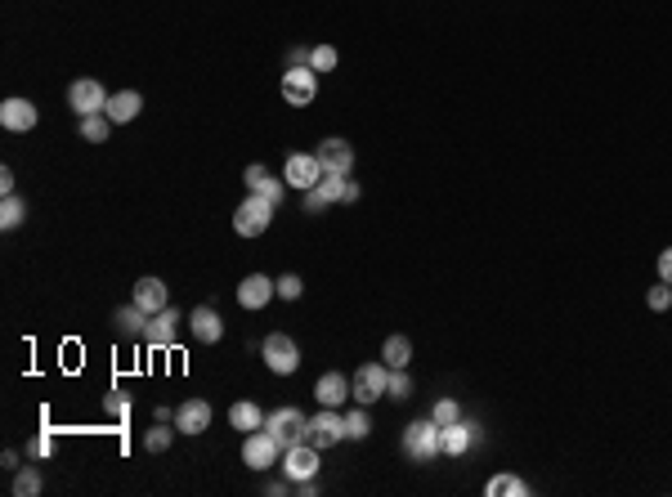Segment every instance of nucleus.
<instances>
[{
	"instance_id": "f704fd0d",
	"label": "nucleus",
	"mask_w": 672,
	"mask_h": 497,
	"mask_svg": "<svg viewBox=\"0 0 672 497\" xmlns=\"http://www.w3.org/2000/svg\"><path fill=\"white\" fill-rule=\"evenodd\" d=\"M336 46H314L310 50V67L314 72H332V67H336Z\"/></svg>"
},
{
	"instance_id": "72a5a7b5",
	"label": "nucleus",
	"mask_w": 672,
	"mask_h": 497,
	"mask_svg": "<svg viewBox=\"0 0 672 497\" xmlns=\"http://www.w3.org/2000/svg\"><path fill=\"white\" fill-rule=\"evenodd\" d=\"M175 435H180V431H166V421H157L153 431H149V435H144V448H149V452H166V448H171V440H175Z\"/></svg>"
},
{
	"instance_id": "7c9ffc66",
	"label": "nucleus",
	"mask_w": 672,
	"mask_h": 497,
	"mask_svg": "<svg viewBox=\"0 0 672 497\" xmlns=\"http://www.w3.org/2000/svg\"><path fill=\"white\" fill-rule=\"evenodd\" d=\"M430 421H435V426H453V421H462V403H458V399H435Z\"/></svg>"
},
{
	"instance_id": "cd10ccee",
	"label": "nucleus",
	"mask_w": 672,
	"mask_h": 497,
	"mask_svg": "<svg viewBox=\"0 0 672 497\" xmlns=\"http://www.w3.org/2000/svg\"><path fill=\"white\" fill-rule=\"evenodd\" d=\"M23 220H27V202H23L18 193H9V198L0 202V228H18Z\"/></svg>"
},
{
	"instance_id": "423d86ee",
	"label": "nucleus",
	"mask_w": 672,
	"mask_h": 497,
	"mask_svg": "<svg viewBox=\"0 0 672 497\" xmlns=\"http://www.w3.org/2000/svg\"><path fill=\"white\" fill-rule=\"evenodd\" d=\"M108 99H112V95H108L95 76H81V81L67 86V108L77 112V117H95V112H104Z\"/></svg>"
},
{
	"instance_id": "dca6fc26",
	"label": "nucleus",
	"mask_w": 672,
	"mask_h": 497,
	"mask_svg": "<svg viewBox=\"0 0 672 497\" xmlns=\"http://www.w3.org/2000/svg\"><path fill=\"white\" fill-rule=\"evenodd\" d=\"M36 121H41V112H36L32 99H5V104H0V126L14 130V135H27Z\"/></svg>"
},
{
	"instance_id": "aec40b11",
	"label": "nucleus",
	"mask_w": 672,
	"mask_h": 497,
	"mask_svg": "<svg viewBox=\"0 0 672 497\" xmlns=\"http://www.w3.org/2000/svg\"><path fill=\"white\" fill-rule=\"evenodd\" d=\"M243 184H247V193H260V198H269L274 207H283V184L269 175V166L252 162L247 166V175H243Z\"/></svg>"
},
{
	"instance_id": "c756f323",
	"label": "nucleus",
	"mask_w": 672,
	"mask_h": 497,
	"mask_svg": "<svg viewBox=\"0 0 672 497\" xmlns=\"http://www.w3.org/2000/svg\"><path fill=\"white\" fill-rule=\"evenodd\" d=\"M386 399H395V403H408V399H413V377H408V368H390Z\"/></svg>"
},
{
	"instance_id": "473e14b6",
	"label": "nucleus",
	"mask_w": 672,
	"mask_h": 497,
	"mask_svg": "<svg viewBox=\"0 0 672 497\" xmlns=\"http://www.w3.org/2000/svg\"><path fill=\"white\" fill-rule=\"evenodd\" d=\"M646 305H650L655 314H664V309H672V282H655V287L646 291Z\"/></svg>"
},
{
	"instance_id": "1a4fd4ad",
	"label": "nucleus",
	"mask_w": 672,
	"mask_h": 497,
	"mask_svg": "<svg viewBox=\"0 0 672 497\" xmlns=\"http://www.w3.org/2000/svg\"><path fill=\"white\" fill-rule=\"evenodd\" d=\"M404 452L413 457V462H430V457H439V426L426 417V421H413L408 431H404Z\"/></svg>"
},
{
	"instance_id": "a878e982",
	"label": "nucleus",
	"mask_w": 672,
	"mask_h": 497,
	"mask_svg": "<svg viewBox=\"0 0 672 497\" xmlns=\"http://www.w3.org/2000/svg\"><path fill=\"white\" fill-rule=\"evenodd\" d=\"M112 323H117L121 336H144V328H149V314L130 300V305H121V309H117V319H112Z\"/></svg>"
},
{
	"instance_id": "f8f14e48",
	"label": "nucleus",
	"mask_w": 672,
	"mask_h": 497,
	"mask_svg": "<svg viewBox=\"0 0 672 497\" xmlns=\"http://www.w3.org/2000/svg\"><path fill=\"white\" fill-rule=\"evenodd\" d=\"M314 153H318V162H323L327 175H350V170H355V148H350V139H341V135L323 139Z\"/></svg>"
},
{
	"instance_id": "b1692460",
	"label": "nucleus",
	"mask_w": 672,
	"mask_h": 497,
	"mask_svg": "<svg viewBox=\"0 0 672 497\" xmlns=\"http://www.w3.org/2000/svg\"><path fill=\"white\" fill-rule=\"evenodd\" d=\"M381 359H386V368H408L413 363V340L408 336H386L381 340Z\"/></svg>"
},
{
	"instance_id": "0eeeda50",
	"label": "nucleus",
	"mask_w": 672,
	"mask_h": 497,
	"mask_svg": "<svg viewBox=\"0 0 672 497\" xmlns=\"http://www.w3.org/2000/svg\"><path fill=\"white\" fill-rule=\"evenodd\" d=\"M278 452H283V443L274 440L264 426L252 431V435H243V462H247L252 471H269V466H278Z\"/></svg>"
},
{
	"instance_id": "58836bf2",
	"label": "nucleus",
	"mask_w": 672,
	"mask_h": 497,
	"mask_svg": "<svg viewBox=\"0 0 672 497\" xmlns=\"http://www.w3.org/2000/svg\"><path fill=\"white\" fill-rule=\"evenodd\" d=\"M104 408H108V412H112V417H121V412H126V399H121V394L112 390V394H108V399H104Z\"/></svg>"
},
{
	"instance_id": "5701e85b",
	"label": "nucleus",
	"mask_w": 672,
	"mask_h": 497,
	"mask_svg": "<svg viewBox=\"0 0 672 497\" xmlns=\"http://www.w3.org/2000/svg\"><path fill=\"white\" fill-rule=\"evenodd\" d=\"M229 426H233V431H243V435H252V431L264 426V412H260L252 399H243V403H233V408H229Z\"/></svg>"
},
{
	"instance_id": "9b49d317",
	"label": "nucleus",
	"mask_w": 672,
	"mask_h": 497,
	"mask_svg": "<svg viewBox=\"0 0 672 497\" xmlns=\"http://www.w3.org/2000/svg\"><path fill=\"white\" fill-rule=\"evenodd\" d=\"M323 175H327V170H323V162H318V153H292L287 166H283V179H287L292 188H301V193L314 188Z\"/></svg>"
},
{
	"instance_id": "a211bd4d",
	"label": "nucleus",
	"mask_w": 672,
	"mask_h": 497,
	"mask_svg": "<svg viewBox=\"0 0 672 497\" xmlns=\"http://www.w3.org/2000/svg\"><path fill=\"white\" fill-rule=\"evenodd\" d=\"M175 331H180V314H175V309L166 305L161 314H153V319H149V328H144V340H149L153 350H171V345H175Z\"/></svg>"
},
{
	"instance_id": "39448f33",
	"label": "nucleus",
	"mask_w": 672,
	"mask_h": 497,
	"mask_svg": "<svg viewBox=\"0 0 672 497\" xmlns=\"http://www.w3.org/2000/svg\"><path fill=\"white\" fill-rule=\"evenodd\" d=\"M386 386H390V368L386 363H363L359 372L350 377V390H355V403H381L386 399Z\"/></svg>"
},
{
	"instance_id": "4468645a",
	"label": "nucleus",
	"mask_w": 672,
	"mask_h": 497,
	"mask_svg": "<svg viewBox=\"0 0 672 497\" xmlns=\"http://www.w3.org/2000/svg\"><path fill=\"white\" fill-rule=\"evenodd\" d=\"M274 296H278V282L269 274H247L238 282V305H243V309H264Z\"/></svg>"
},
{
	"instance_id": "9d476101",
	"label": "nucleus",
	"mask_w": 672,
	"mask_h": 497,
	"mask_svg": "<svg viewBox=\"0 0 672 497\" xmlns=\"http://www.w3.org/2000/svg\"><path fill=\"white\" fill-rule=\"evenodd\" d=\"M318 452L323 448H314L310 440H301V443H292L287 452H283V471H287V480H314L318 475Z\"/></svg>"
},
{
	"instance_id": "6ab92c4d",
	"label": "nucleus",
	"mask_w": 672,
	"mask_h": 497,
	"mask_svg": "<svg viewBox=\"0 0 672 497\" xmlns=\"http://www.w3.org/2000/svg\"><path fill=\"white\" fill-rule=\"evenodd\" d=\"M480 440V431L470 421H453V426H439V452L444 457H462L470 443Z\"/></svg>"
},
{
	"instance_id": "f257e3e1",
	"label": "nucleus",
	"mask_w": 672,
	"mask_h": 497,
	"mask_svg": "<svg viewBox=\"0 0 672 497\" xmlns=\"http://www.w3.org/2000/svg\"><path fill=\"white\" fill-rule=\"evenodd\" d=\"M260 354H264V368L278 372V377H292V372L301 368V350H296V340H292L287 331H269V336L260 340Z\"/></svg>"
},
{
	"instance_id": "4c0bfd02",
	"label": "nucleus",
	"mask_w": 672,
	"mask_h": 497,
	"mask_svg": "<svg viewBox=\"0 0 672 497\" xmlns=\"http://www.w3.org/2000/svg\"><path fill=\"white\" fill-rule=\"evenodd\" d=\"M659 282H672V247L659 251Z\"/></svg>"
},
{
	"instance_id": "2f4dec72",
	"label": "nucleus",
	"mask_w": 672,
	"mask_h": 497,
	"mask_svg": "<svg viewBox=\"0 0 672 497\" xmlns=\"http://www.w3.org/2000/svg\"><path fill=\"white\" fill-rule=\"evenodd\" d=\"M14 493H18V497H36V493H41V471H36V466L18 471V475H14Z\"/></svg>"
},
{
	"instance_id": "393cba45",
	"label": "nucleus",
	"mask_w": 672,
	"mask_h": 497,
	"mask_svg": "<svg viewBox=\"0 0 672 497\" xmlns=\"http://www.w3.org/2000/svg\"><path fill=\"white\" fill-rule=\"evenodd\" d=\"M484 493L489 497H524L529 493V484H524L520 475H512V471H498V475H489Z\"/></svg>"
},
{
	"instance_id": "f3484780",
	"label": "nucleus",
	"mask_w": 672,
	"mask_h": 497,
	"mask_svg": "<svg viewBox=\"0 0 672 497\" xmlns=\"http://www.w3.org/2000/svg\"><path fill=\"white\" fill-rule=\"evenodd\" d=\"M130 300H135V305L153 319V314H161V309L171 305V291H166V282H161V278L149 274V278H140V282H135V296H130Z\"/></svg>"
},
{
	"instance_id": "20e7f679",
	"label": "nucleus",
	"mask_w": 672,
	"mask_h": 497,
	"mask_svg": "<svg viewBox=\"0 0 672 497\" xmlns=\"http://www.w3.org/2000/svg\"><path fill=\"white\" fill-rule=\"evenodd\" d=\"M278 90H283V99L292 108H310L314 99H318V72L314 67H287L283 81H278Z\"/></svg>"
},
{
	"instance_id": "bb28decb",
	"label": "nucleus",
	"mask_w": 672,
	"mask_h": 497,
	"mask_svg": "<svg viewBox=\"0 0 672 497\" xmlns=\"http://www.w3.org/2000/svg\"><path fill=\"white\" fill-rule=\"evenodd\" d=\"M367 435H372V417H367L363 403H355V408L346 412V440L359 443V440H367Z\"/></svg>"
},
{
	"instance_id": "c85d7f7f",
	"label": "nucleus",
	"mask_w": 672,
	"mask_h": 497,
	"mask_svg": "<svg viewBox=\"0 0 672 497\" xmlns=\"http://www.w3.org/2000/svg\"><path fill=\"white\" fill-rule=\"evenodd\" d=\"M108 130H112V121H108V112H95V117H81V139L86 144H104Z\"/></svg>"
},
{
	"instance_id": "ddd939ff",
	"label": "nucleus",
	"mask_w": 672,
	"mask_h": 497,
	"mask_svg": "<svg viewBox=\"0 0 672 497\" xmlns=\"http://www.w3.org/2000/svg\"><path fill=\"white\" fill-rule=\"evenodd\" d=\"M175 431L180 435H207L211 431V403L207 399H184L175 408Z\"/></svg>"
},
{
	"instance_id": "c9c22d12",
	"label": "nucleus",
	"mask_w": 672,
	"mask_h": 497,
	"mask_svg": "<svg viewBox=\"0 0 672 497\" xmlns=\"http://www.w3.org/2000/svg\"><path fill=\"white\" fill-rule=\"evenodd\" d=\"M301 291H305L301 274H283V278H278V300H301Z\"/></svg>"
},
{
	"instance_id": "f03ea898",
	"label": "nucleus",
	"mask_w": 672,
	"mask_h": 497,
	"mask_svg": "<svg viewBox=\"0 0 672 497\" xmlns=\"http://www.w3.org/2000/svg\"><path fill=\"white\" fill-rule=\"evenodd\" d=\"M274 202L269 198H260V193H247L243 198V207L233 211V228H238V238H260L269 224H274Z\"/></svg>"
},
{
	"instance_id": "6e6552de",
	"label": "nucleus",
	"mask_w": 672,
	"mask_h": 497,
	"mask_svg": "<svg viewBox=\"0 0 672 497\" xmlns=\"http://www.w3.org/2000/svg\"><path fill=\"white\" fill-rule=\"evenodd\" d=\"M305 440L314 448H332V443L346 440V417L336 412V408H318L310 417V426H305Z\"/></svg>"
},
{
	"instance_id": "7ed1b4c3",
	"label": "nucleus",
	"mask_w": 672,
	"mask_h": 497,
	"mask_svg": "<svg viewBox=\"0 0 672 497\" xmlns=\"http://www.w3.org/2000/svg\"><path fill=\"white\" fill-rule=\"evenodd\" d=\"M305 426H310V417H305L301 408H274V412H264V431L283 443V452H287L292 443L305 440Z\"/></svg>"
},
{
	"instance_id": "ea45409f",
	"label": "nucleus",
	"mask_w": 672,
	"mask_h": 497,
	"mask_svg": "<svg viewBox=\"0 0 672 497\" xmlns=\"http://www.w3.org/2000/svg\"><path fill=\"white\" fill-rule=\"evenodd\" d=\"M0 193H5V198H9V193H14V170H9V166H5V170H0Z\"/></svg>"
},
{
	"instance_id": "e433bc0d",
	"label": "nucleus",
	"mask_w": 672,
	"mask_h": 497,
	"mask_svg": "<svg viewBox=\"0 0 672 497\" xmlns=\"http://www.w3.org/2000/svg\"><path fill=\"white\" fill-rule=\"evenodd\" d=\"M327 211V202L318 198V188H305V216H323Z\"/></svg>"
},
{
	"instance_id": "2eb2a0df",
	"label": "nucleus",
	"mask_w": 672,
	"mask_h": 497,
	"mask_svg": "<svg viewBox=\"0 0 672 497\" xmlns=\"http://www.w3.org/2000/svg\"><path fill=\"white\" fill-rule=\"evenodd\" d=\"M314 399H318V408H346V403L355 399L350 377H346V372H323L318 386H314Z\"/></svg>"
},
{
	"instance_id": "4be33fe9",
	"label": "nucleus",
	"mask_w": 672,
	"mask_h": 497,
	"mask_svg": "<svg viewBox=\"0 0 672 497\" xmlns=\"http://www.w3.org/2000/svg\"><path fill=\"white\" fill-rule=\"evenodd\" d=\"M108 121L112 126H126V121H135L140 112H144V99H140V90H117L112 99H108Z\"/></svg>"
},
{
	"instance_id": "412c9836",
	"label": "nucleus",
	"mask_w": 672,
	"mask_h": 497,
	"mask_svg": "<svg viewBox=\"0 0 672 497\" xmlns=\"http://www.w3.org/2000/svg\"><path fill=\"white\" fill-rule=\"evenodd\" d=\"M189 328H193V340H202V345H215L220 336H224V319L211 309V305H198L193 314H189Z\"/></svg>"
}]
</instances>
